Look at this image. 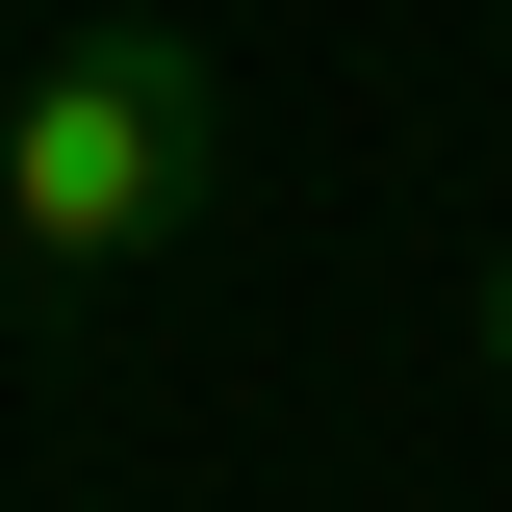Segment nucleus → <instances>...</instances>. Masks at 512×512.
<instances>
[{
	"mask_svg": "<svg viewBox=\"0 0 512 512\" xmlns=\"http://www.w3.org/2000/svg\"><path fill=\"white\" fill-rule=\"evenodd\" d=\"M205 180H231V77H205L180 26H77V52L0 103V282H26V308H103V282H154V256L205 231Z\"/></svg>",
	"mask_w": 512,
	"mask_h": 512,
	"instance_id": "obj_1",
	"label": "nucleus"
},
{
	"mask_svg": "<svg viewBox=\"0 0 512 512\" xmlns=\"http://www.w3.org/2000/svg\"><path fill=\"white\" fill-rule=\"evenodd\" d=\"M461 359H487V384H512V256H487V282H461Z\"/></svg>",
	"mask_w": 512,
	"mask_h": 512,
	"instance_id": "obj_2",
	"label": "nucleus"
},
{
	"mask_svg": "<svg viewBox=\"0 0 512 512\" xmlns=\"http://www.w3.org/2000/svg\"><path fill=\"white\" fill-rule=\"evenodd\" d=\"M487 26H512V0H487Z\"/></svg>",
	"mask_w": 512,
	"mask_h": 512,
	"instance_id": "obj_3",
	"label": "nucleus"
}]
</instances>
